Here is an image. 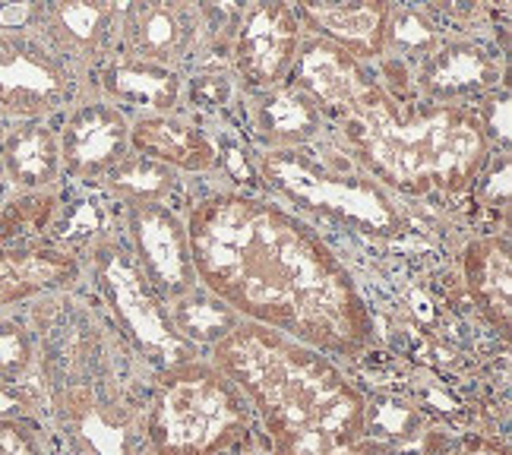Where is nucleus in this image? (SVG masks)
Segmentation results:
<instances>
[{"label":"nucleus","mask_w":512,"mask_h":455,"mask_svg":"<svg viewBox=\"0 0 512 455\" xmlns=\"http://www.w3.org/2000/svg\"><path fill=\"white\" fill-rule=\"evenodd\" d=\"M298 19L307 35L326 38L354 61H380L386 51V23L392 4L370 0V4H301Z\"/></svg>","instance_id":"18"},{"label":"nucleus","mask_w":512,"mask_h":455,"mask_svg":"<svg viewBox=\"0 0 512 455\" xmlns=\"http://www.w3.org/2000/svg\"><path fill=\"white\" fill-rule=\"evenodd\" d=\"M0 455H48L38 424L26 418H0Z\"/></svg>","instance_id":"28"},{"label":"nucleus","mask_w":512,"mask_h":455,"mask_svg":"<svg viewBox=\"0 0 512 455\" xmlns=\"http://www.w3.org/2000/svg\"><path fill=\"white\" fill-rule=\"evenodd\" d=\"M209 45V26L203 7L196 4H127L121 13L117 54L130 61L187 70L200 64Z\"/></svg>","instance_id":"9"},{"label":"nucleus","mask_w":512,"mask_h":455,"mask_svg":"<svg viewBox=\"0 0 512 455\" xmlns=\"http://www.w3.org/2000/svg\"><path fill=\"white\" fill-rule=\"evenodd\" d=\"M421 455H509L506 443L484 433H456L446 427H430L418 440Z\"/></svg>","instance_id":"27"},{"label":"nucleus","mask_w":512,"mask_h":455,"mask_svg":"<svg viewBox=\"0 0 512 455\" xmlns=\"http://www.w3.org/2000/svg\"><path fill=\"white\" fill-rule=\"evenodd\" d=\"M339 127L373 181L411 196L468 193L490 162V143L471 108L402 111L399 98L377 83L354 98Z\"/></svg>","instance_id":"4"},{"label":"nucleus","mask_w":512,"mask_h":455,"mask_svg":"<svg viewBox=\"0 0 512 455\" xmlns=\"http://www.w3.org/2000/svg\"><path fill=\"white\" fill-rule=\"evenodd\" d=\"M92 275L108 304L114 329L152 373L200 358V351L174 332L168 304L149 285L124 241L111 234L98 237L92 244Z\"/></svg>","instance_id":"7"},{"label":"nucleus","mask_w":512,"mask_h":455,"mask_svg":"<svg viewBox=\"0 0 512 455\" xmlns=\"http://www.w3.org/2000/svg\"><path fill=\"white\" fill-rule=\"evenodd\" d=\"M38 364L35 332L19 320H0V380L26 383L32 367Z\"/></svg>","instance_id":"26"},{"label":"nucleus","mask_w":512,"mask_h":455,"mask_svg":"<svg viewBox=\"0 0 512 455\" xmlns=\"http://www.w3.org/2000/svg\"><path fill=\"white\" fill-rule=\"evenodd\" d=\"M0 418L35 421V395L26 389V383H4L0 380Z\"/></svg>","instance_id":"30"},{"label":"nucleus","mask_w":512,"mask_h":455,"mask_svg":"<svg viewBox=\"0 0 512 455\" xmlns=\"http://www.w3.org/2000/svg\"><path fill=\"white\" fill-rule=\"evenodd\" d=\"M102 181L127 206H165L181 187V174L162 162H152L146 155L130 152Z\"/></svg>","instance_id":"24"},{"label":"nucleus","mask_w":512,"mask_h":455,"mask_svg":"<svg viewBox=\"0 0 512 455\" xmlns=\"http://www.w3.org/2000/svg\"><path fill=\"white\" fill-rule=\"evenodd\" d=\"M92 92V76L57 57L32 29H0V124L48 121Z\"/></svg>","instance_id":"8"},{"label":"nucleus","mask_w":512,"mask_h":455,"mask_svg":"<svg viewBox=\"0 0 512 455\" xmlns=\"http://www.w3.org/2000/svg\"><path fill=\"white\" fill-rule=\"evenodd\" d=\"M80 275V260L67 250L42 244H0V310L70 291L80 282Z\"/></svg>","instance_id":"17"},{"label":"nucleus","mask_w":512,"mask_h":455,"mask_svg":"<svg viewBox=\"0 0 512 455\" xmlns=\"http://www.w3.org/2000/svg\"><path fill=\"white\" fill-rule=\"evenodd\" d=\"M465 285L484 320L503 339H509V307H512V253L506 234H490L471 241L462 253Z\"/></svg>","instance_id":"22"},{"label":"nucleus","mask_w":512,"mask_h":455,"mask_svg":"<svg viewBox=\"0 0 512 455\" xmlns=\"http://www.w3.org/2000/svg\"><path fill=\"white\" fill-rule=\"evenodd\" d=\"M196 282L247 323L326 358L373 348V316L351 272L323 237L266 196L219 190L187 212Z\"/></svg>","instance_id":"1"},{"label":"nucleus","mask_w":512,"mask_h":455,"mask_svg":"<svg viewBox=\"0 0 512 455\" xmlns=\"http://www.w3.org/2000/svg\"><path fill=\"white\" fill-rule=\"evenodd\" d=\"M127 247L165 304L200 285L190 256L187 225L168 206H127Z\"/></svg>","instance_id":"11"},{"label":"nucleus","mask_w":512,"mask_h":455,"mask_svg":"<svg viewBox=\"0 0 512 455\" xmlns=\"http://www.w3.org/2000/svg\"><path fill=\"white\" fill-rule=\"evenodd\" d=\"M440 42H443V35L424 10H418V7H392L389 10L383 54H389L396 64L405 67V61H415V67H418Z\"/></svg>","instance_id":"25"},{"label":"nucleus","mask_w":512,"mask_h":455,"mask_svg":"<svg viewBox=\"0 0 512 455\" xmlns=\"http://www.w3.org/2000/svg\"><path fill=\"white\" fill-rule=\"evenodd\" d=\"M57 146H61V171H67L73 181H102L130 155L127 111L92 92L64 114Z\"/></svg>","instance_id":"12"},{"label":"nucleus","mask_w":512,"mask_h":455,"mask_svg":"<svg viewBox=\"0 0 512 455\" xmlns=\"http://www.w3.org/2000/svg\"><path fill=\"white\" fill-rule=\"evenodd\" d=\"M130 149L162 162L177 174H206L219 168V149L209 136L181 114H143L130 121Z\"/></svg>","instance_id":"19"},{"label":"nucleus","mask_w":512,"mask_h":455,"mask_svg":"<svg viewBox=\"0 0 512 455\" xmlns=\"http://www.w3.org/2000/svg\"><path fill=\"white\" fill-rule=\"evenodd\" d=\"M503 64L490 48L471 38H443L415 67V86L430 105L468 108L478 98L497 92Z\"/></svg>","instance_id":"14"},{"label":"nucleus","mask_w":512,"mask_h":455,"mask_svg":"<svg viewBox=\"0 0 512 455\" xmlns=\"http://www.w3.org/2000/svg\"><path fill=\"white\" fill-rule=\"evenodd\" d=\"M260 177L285 203L345 231L389 241L405 231V219L386 187L342 155H323L313 146L260 155Z\"/></svg>","instance_id":"6"},{"label":"nucleus","mask_w":512,"mask_h":455,"mask_svg":"<svg viewBox=\"0 0 512 455\" xmlns=\"http://www.w3.org/2000/svg\"><path fill=\"white\" fill-rule=\"evenodd\" d=\"M121 13L124 7L117 4H35L29 29L57 57L92 76V70L117 54Z\"/></svg>","instance_id":"13"},{"label":"nucleus","mask_w":512,"mask_h":455,"mask_svg":"<svg viewBox=\"0 0 512 455\" xmlns=\"http://www.w3.org/2000/svg\"><path fill=\"white\" fill-rule=\"evenodd\" d=\"M250 124L256 140L266 152L301 149L310 146L323 130V114L310 98L291 86H275L266 92H253L250 98Z\"/></svg>","instance_id":"21"},{"label":"nucleus","mask_w":512,"mask_h":455,"mask_svg":"<svg viewBox=\"0 0 512 455\" xmlns=\"http://www.w3.org/2000/svg\"><path fill=\"white\" fill-rule=\"evenodd\" d=\"M209 351L260 414L272 455H329L367 437V399L326 354L247 320Z\"/></svg>","instance_id":"3"},{"label":"nucleus","mask_w":512,"mask_h":455,"mask_svg":"<svg viewBox=\"0 0 512 455\" xmlns=\"http://www.w3.org/2000/svg\"><path fill=\"white\" fill-rule=\"evenodd\" d=\"M285 86L304 92L320 108L323 121L332 117L339 124L351 111L354 98L370 86V79L364 73V64L354 61L351 54L326 42V38L304 35L298 57H294L285 76Z\"/></svg>","instance_id":"15"},{"label":"nucleus","mask_w":512,"mask_h":455,"mask_svg":"<svg viewBox=\"0 0 512 455\" xmlns=\"http://www.w3.org/2000/svg\"><path fill=\"white\" fill-rule=\"evenodd\" d=\"M38 370L70 455H152L146 367L111 320L76 301L38 310Z\"/></svg>","instance_id":"2"},{"label":"nucleus","mask_w":512,"mask_h":455,"mask_svg":"<svg viewBox=\"0 0 512 455\" xmlns=\"http://www.w3.org/2000/svg\"><path fill=\"white\" fill-rule=\"evenodd\" d=\"M0 177L16 190L38 193L61 177V146L48 121H19L0 130Z\"/></svg>","instance_id":"20"},{"label":"nucleus","mask_w":512,"mask_h":455,"mask_svg":"<svg viewBox=\"0 0 512 455\" xmlns=\"http://www.w3.org/2000/svg\"><path fill=\"white\" fill-rule=\"evenodd\" d=\"M0 130H4V124H0ZM0 181H4V177H0Z\"/></svg>","instance_id":"33"},{"label":"nucleus","mask_w":512,"mask_h":455,"mask_svg":"<svg viewBox=\"0 0 512 455\" xmlns=\"http://www.w3.org/2000/svg\"><path fill=\"white\" fill-rule=\"evenodd\" d=\"M329 455H399V449H396V446H386V443H377V440H370V437H364V440H358L354 446L339 449V452H329Z\"/></svg>","instance_id":"31"},{"label":"nucleus","mask_w":512,"mask_h":455,"mask_svg":"<svg viewBox=\"0 0 512 455\" xmlns=\"http://www.w3.org/2000/svg\"><path fill=\"white\" fill-rule=\"evenodd\" d=\"M253 430L247 395L206 358L152 377L146 440L152 455H228Z\"/></svg>","instance_id":"5"},{"label":"nucleus","mask_w":512,"mask_h":455,"mask_svg":"<svg viewBox=\"0 0 512 455\" xmlns=\"http://www.w3.org/2000/svg\"><path fill=\"white\" fill-rule=\"evenodd\" d=\"M228 98H231L228 76H222V73H200V76L190 79V105L212 111V108L228 105Z\"/></svg>","instance_id":"29"},{"label":"nucleus","mask_w":512,"mask_h":455,"mask_svg":"<svg viewBox=\"0 0 512 455\" xmlns=\"http://www.w3.org/2000/svg\"><path fill=\"white\" fill-rule=\"evenodd\" d=\"M168 316H171L174 332L181 335L187 345H193L196 351L219 345L228 332H234L241 326V316L234 313L225 301L215 298L212 291H206L203 285H196L187 294H181L177 301H171Z\"/></svg>","instance_id":"23"},{"label":"nucleus","mask_w":512,"mask_h":455,"mask_svg":"<svg viewBox=\"0 0 512 455\" xmlns=\"http://www.w3.org/2000/svg\"><path fill=\"white\" fill-rule=\"evenodd\" d=\"M13 234H16V219L7 209H0V244H7V237Z\"/></svg>","instance_id":"32"},{"label":"nucleus","mask_w":512,"mask_h":455,"mask_svg":"<svg viewBox=\"0 0 512 455\" xmlns=\"http://www.w3.org/2000/svg\"><path fill=\"white\" fill-rule=\"evenodd\" d=\"M95 92L111 102L114 108H133L143 114H177V105L184 98V73L130 61L124 54H111L108 61L95 70Z\"/></svg>","instance_id":"16"},{"label":"nucleus","mask_w":512,"mask_h":455,"mask_svg":"<svg viewBox=\"0 0 512 455\" xmlns=\"http://www.w3.org/2000/svg\"><path fill=\"white\" fill-rule=\"evenodd\" d=\"M304 42V26L291 4H247L231 38V67L247 92H266L285 76Z\"/></svg>","instance_id":"10"}]
</instances>
